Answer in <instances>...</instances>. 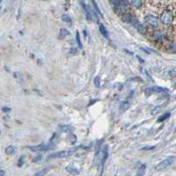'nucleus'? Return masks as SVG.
Listing matches in <instances>:
<instances>
[{
    "instance_id": "obj_31",
    "label": "nucleus",
    "mask_w": 176,
    "mask_h": 176,
    "mask_svg": "<svg viewBox=\"0 0 176 176\" xmlns=\"http://www.w3.org/2000/svg\"><path fill=\"white\" fill-rule=\"evenodd\" d=\"M2 111L4 112V113H9V112L11 111V108H10V107H4L2 108Z\"/></svg>"
},
{
    "instance_id": "obj_2",
    "label": "nucleus",
    "mask_w": 176,
    "mask_h": 176,
    "mask_svg": "<svg viewBox=\"0 0 176 176\" xmlns=\"http://www.w3.org/2000/svg\"><path fill=\"white\" fill-rule=\"evenodd\" d=\"M173 20H174V14L170 10H165L162 11L160 15V21L162 24L168 26L172 24Z\"/></svg>"
},
{
    "instance_id": "obj_12",
    "label": "nucleus",
    "mask_w": 176,
    "mask_h": 176,
    "mask_svg": "<svg viewBox=\"0 0 176 176\" xmlns=\"http://www.w3.org/2000/svg\"><path fill=\"white\" fill-rule=\"evenodd\" d=\"M16 152H17L16 147L13 146V145H9V146H7L6 149H5V152H6V154H7V155H10V156L15 154Z\"/></svg>"
},
{
    "instance_id": "obj_29",
    "label": "nucleus",
    "mask_w": 176,
    "mask_h": 176,
    "mask_svg": "<svg viewBox=\"0 0 176 176\" xmlns=\"http://www.w3.org/2000/svg\"><path fill=\"white\" fill-rule=\"evenodd\" d=\"M156 148V146H145V147H143L141 150L142 151H149V150H154Z\"/></svg>"
},
{
    "instance_id": "obj_10",
    "label": "nucleus",
    "mask_w": 176,
    "mask_h": 176,
    "mask_svg": "<svg viewBox=\"0 0 176 176\" xmlns=\"http://www.w3.org/2000/svg\"><path fill=\"white\" fill-rule=\"evenodd\" d=\"M101 166H102V171H103V167L105 165V162L107 159L108 156V150H107V146H106L105 148H103L102 152H101Z\"/></svg>"
},
{
    "instance_id": "obj_3",
    "label": "nucleus",
    "mask_w": 176,
    "mask_h": 176,
    "mask_svg": "<svg viewBox=\"0 0 176 176\" xmlns=\"http://www.w3.org/2000/svg\"><path fill=\"white\" fill-rule=\"evenodd\" d=\"M144 21L146 25H148L149 26L152 27V28H158L160 26V22L159 19L152 16V15H147L144 18Z\"/></svg>"
},
{
    "instance_id": "obj_35",
    "label": "nucleus",
    "mask_w": 176,
    "mask_h": 176,
    "mask_svg": "<svg viewBox=\"0 0 176 176\" xmlns=\"http://www.w3.org/2000/svg\"><path fill=\"white\" fill-rule=\"evenodd\" d=\"M175 132H176V129H175Z\"/></svg>"
},
{
    "instance_id": "obj_6",
    "label": "nucleus",
    "mask_w": 176,
    "mask_h": 176,
    "mask_svg": "<svg viewBox=\"0 0 176 176\" xmlns=\"http://www.w3.org/2000/svg\"><path fill=\"white\" fill-rule=\"evenodd\" d=\"M151 36L152 37L153 40L157 41H163L166 38V34L161 31V30H155L154 32L152 33Z\"/></svg>"
},
{
    "instance_id": "obj_33",
    "label": "nucleus",
    "mask_w": 176,
    "mask_h": 176,
    "mask_svg": "<svg viewBox=\"0 0 176 176\" xmlns=\"http://www.w3.org/2000/svg\"><path fill=\"white\" fill-rule=\"evenodd\" d=\"M0 175L1 176L4 175V172L3 171V169H1V170H0Z\"/></svg>"
},
{
    "instance_id": "obj_25",
    "label": "nucleus",
    "mask_w": 176,
    "mask_h": 176,
    "mask_svg": "<svg viewBox=\"0 0 176 176\" xmlns=\"http://www.w3.org/2000/svg\"><path fill=\"white\" fill-rule=\"evenodd\" d=\"M93 82H94V85H95L96 87H100V79H99V77H95Z\"/></svg>"
},
{
    "instance_id": "obj_11",
    "label": "nucleus",
    "mask_w": 176,
    "mask_h": 176,
    "mask_svg": "<svg viewBox=\"0 0 176 176\" xmlns=\"http://www.w3.org/2000/svg\"><path fill=\"white\" fill-rule=\"evenodd\" d=\"M129 1H130V4L136 9H141L145 3V0H129Z\"/></svg>"
},
{
    "instance_id": "obj_21",
    "label": "nucleus",
    "mask_w": 176,
    "mask_h": 176,
    "mask_svg": "<svg viewBox=\"0 0 176 176\" xmlns=\"http://www.w3.org/2000/svg\"><path fill=\"white\" fill-rule=\"evenodd\" d=\"M145 164H143V165H141L140 166V167H139V169H138V173L137 174V175H143L144 174H145Z\"/></svg>"
},
{
    "instance_id": "obj_4",
    "label": "nucleus",
    "mask_w": 176,
    "mask_h": 176,
    "mask_svg": "<svg viewBox=\"0 0 176 176\" xmlns=\"http://www.w3.org/2000/svg\"><path fill=\"white\" fill-rule=\"evenodd\" d=\"M175 160V157H170L168 159H166V160H162L161 162H160L156 166V167H155L156 171H162V170H164L165 168H167V167H169L170 165H172Z\"/></svg>"
},
{
    "instance_id": "obj_32",
    "label": "nucleus",
    "mask_w": 176,
    "mask_h": 176,
    "mask_svg": "<svg viewBox=\"0 0 176 176\" xmlns=\"http://www.w3.org/2000/svg\"><path fill=\"white\" fill-rule=\"evenodd\" d=\"M70 53H77V49H74V48H72V49H71V50H70Z\"/></svg>"
},
{
    "instance_id": "obj_24",
    "label": "nucleus",
    "mask_w": 176,
    "mask_h": 176,
    "mask_svg": "<svg viewBox=\"0 0 176 176\" xmlns=\"http://www.w3.org/2000/svg\"><path fill=\"white\" fill-rule=\"evenodd\" d=\"M83 8H84L85 11H86V14H87V19H92V15H91L90 11H88L87 7V5H86L85 4H83Z\"/></svg>"
},
{
    "instance_id": "obj_18",
    "label": "nucleus",
    "mask_w": 176,
    "mask_h": 176,
    "mask_svg": "<svg viewBox=\"0 0 176 176\" xmlns=\"http://www.w3.org/2000/svg\"><path fill=\"white\" fill-rule=\"evenodd\" d=\"M167 50L169 51V52H175L176 51V41H173L171 43L168 44L167 48Z\"/></svg>"
},
{
    "instance_id": "obj_20",
    "label": "nucleus",
    "mask_w": 176,
    "mask_h": 176,
    "mask_svg": "<svg viewBox=\"0 0 176 176\" xmlns=\"http://www.w3.org/2000/svg\"><path fill=\"white\" fill-rule=\"evenodd\" d=\"M76 41H77V42H78L79 48L80 49H83V45H82V42H81V39H80L79 33L78 31H77V33H76Z\"/></svg>"
},
{
    "instance_id": "obj_9",
    "label": "nucleus",
    "mask_w": 176,
    "mask_h": 176,
    "mask_svg": "<svg viewBox=\"0 0 176 176\" xmlns=\"http://www.w3.org/2000/svg\"><path fill=\"white\" fill-rule=\"evenodd\" d=\"M133 26H134V27H135L140 34H145L146 33V31H147L146 27H145L142 23H140L139 20H137L136 23H134Z\"/></svg>"
},
{
    "instance_id": "obj_30",
    "label": "nucleus",
    "mask_w": 176,
    "mask_h": 176,
    "mask_svg": "<svg viewBox=\"0 0 176 176\" xmlns=\"http://www.w3.org/2000/svg\"><path fill=\"white\" fill-rule=\"evenodd\" d=\"M41 159H42V156H41V155H38V156H36V157L33 160V162H34V163H35V162H38V161L41 160Z\"/></svg>"
},
{
    "instance_id": "obj_8",
    "label": "nucleus",
    "mask_w": 176,
    "mask_h": 176,
    "mask_svg": "<svg viewBox=\"0 0 176 176\" xmlns=\"http://www.w3.org/2000/svg\"><path fill=\"white\" fill-rule=\"evenodd\" d=\"M145 92L148 94L152 93V92H168L169 90L167 88L160 87H153L146 88Z\"/></svg>"
},
{
    "instance_id": "obj_22",
    "label": "nucleus",
    "mask_w": 176,
    "mask_h": 176,
    "mask_svg": "<svg viewBox=\"0 0 176 176\" xmlns=\"http://www.w3.org/2000/svg\"><path fill=\"white\" fill-rule=\"evenodd\" d=\"M62 19H63V21H64V22H66V23H72V19H71V17H70L69 15H67V14H64V15L62 16Z\"/></svg>"
},
{
    "instance_id": "obj_19",
    "label": "nucleus",
    "mask_w": 176,
    "mask_h": 176,
    "mask_svg": "<svg viewBox=\"0 0 176 176\" xmlns=\"http://www.w3.org/2000/svg\"><path fill=\"white\" fill-rule=\"evenodd\" d=\"M129 107V103L127 102V101H124V102H122V103L121 104V106H120V110L123 112V111H126Z\"/></svg>"
},
{
    "instance_id": "obj_1",
    "label": "nucleus",
    "mask_w": 176,
    "mask_h": 176,
    "mask_svg": "<svg viewBox=\"0 0 176 176\" xmlns=\"http://www.w3.org/2000/svg\"><path fill=\"white\" fill-rule=\"evenodd\" d=\"M79 147H77V148H72V149H70V150H66V151H61V152H57L56 153H53L51 154L49 159H63V158H67V157H70L72 156L76 151L79 150Z\"/></svg>"
},
{
    "instance_id": "obj_13",
    "label": "nucleus",
    "mask_w": 176,
    "mask_h": 176,
    "mask_svg": "<svg viewBox=\"0 0 176 176\" xmlns=\"http://www.w3.org/2000/svg\"><path fill=\"white\" fill-rule=\"evenodd\" d=\"M99 30L100 34H101L104 37H106V38L108 37V32H107V28L105 27V26H103L102 24H99Z\"/></svg>"
},
{
    "instance_id": "obj_34",
    "label": "nucleus",
    "mask_w": 176,
    "mask_h": 176,
    "mask_svg": "<svg viewBox=\"0 0 176 176\" xmlns=\"http://www.w3.org/2000/svg\"><path fill=\"white\" fill-rule=\"evenodd\" d=\"M137 57V59H138V60H139V61H141V62H142V63H145V61H144V60H143V59H141V58H140V57Z\"/></svg>"
},
{
    "instance_id": "obj_16",
    "label": "nucleus",
    "mask_w": 176,
    "mask_h": 176,
    "mask_svg": "<svg viewBox=\"0 0 176 176\" xmlns=\"http://www.w3.org/2000/svg\"><path fill=\"white\" fill-rule=\"evenodd\" d=\"M61 130H62L63 132H64V133H72V130H73V129H72V127L70 126V125H63V126L61 127Z\"/></svg>"
},
{
    "instance_id": "obj_15",
    "label": "nucleus",
    "mask_w": 176,
    "mask_h": 176,
    "mask_svg": "<svg viewBox=\"0 0 176 176\" xmlns=\"http://www.w3.org/2000/svg\"><path fill=\"white\" fill-rule=\"evenodd\" d=\"M170 115H171V113H170V112H167V113L163 114L160 117H159V119H158V122H162L166 121L167 119H168V118L170 117Z\"/></svg>"
},
{
    "instance_id": "obj_27",
    "label": "nucleus",
    "mask_w": 176,
    "mask_h": 176,
    "mask_svg": "<svg viewBox=\"0 0 176 176\" xmlns=\"http://www.w3.org/2000/svg\"><path fill=\"white\" fill-rule=\"evenodd\" d=\"M23 163H24V156H21L19 159V162H18V167H22L23 166Z\"/></svg>"
},
{
    "instance_id": "obj_28",
    "label": "nucleus",
    "mask_w": 176,
    "mask_h": 176,
    "mask_svg": "<svg viewBox=\"0 0 176 176\" xmlns=\"http://www.w3.org/2000/svg\"><path fill=\"white\" fill-rule=\"evenodd\" d=\"M121 1H122V0H110L111 4H112L114 7H116V6L121 3Z\"/></svg>"
},
{
    "instance_id": "obj_5",
    "label": "nucleus",
    "mask_w": 176,
    "mask_h": 176,
    "mask_svg": "<svg viewBox=\"0 0 176 176\" xmlns=\"http://www.w3.org/2000/svg\"><path fill=\"white\" fill-rule=\"evenodd\" d=\"M122 20L123 21V22H125V23H129V24H134V23H136L138 19L134 16V15H132V14H130V13H127V12H125V13H123V14H122Z\"/></svg>"
},
{
    "instance_id": "obj_7",
    "label": "nucleus",
    "mask_w": 176,
    "mask_h": 176,
    "mask_svg": "<svg viewBox=\"0 0 176 176\" xmlns=\"http://www.w3.org/2000/svg\"><path fill=\"white\" fill-rule=\"evenodd\" d=\"M53 148V145H36V146H30L28 147V149H30L31 151L33 152H37V151H48V150H50Z\"/></svg>"
},
{
    "instance_id": "obj_17",
    "label": "nucleus",
    "mask_w": 176,
    "mask_h": 176,
    "mask_svg": "<svg viewBox=\"0 0 176 176\" xmlns=\"http://www.w3.org/2000/svg\"><path fill=\"white\" fill-rule=\"evenodd\" d=\"M70 34V32L66 29V28H61L59 31V35L61 38H65Z\"/></svg>"
},
{
    "instance_id": "obj_23",
    "label": "nucleus",
    "mask_w": 176,
    "mask_h": 176,
    "mask_svg": "<svg viewBox=\"0 0 176 176\" xmlns=\"http://www.w3.org/2000/svg\"><path fill=\"white\" fill-rule=\"evenodd\" d=\"M69 137H70V142H71L72 144H75V143L77 142V137H76L74 134L71 133Z\"/></svg>"
},
{
    "instance_id": "obj_14",
    "label": "nucleus",
    "mask_w": 176,
    "mask_h": 176,
    "mask_svg": "<svg viewBox=\"0 0 176 176\" xmlns=\"http://www.w3.org/2000/svg\"><path fill=\"white\" fill-rule=\"evenodd\" d=\"M66 171L71 173V174H74V175H79V171L78 168L74 167H72V166H69V167H66Z\"/></svg>"
},
{
    "instance_id": "obj_26",
    "label": "nucleus",
    "mask_w": 176,
    "mask_h": 176,
    "mask_svg": "<svg viewBox=\"0 0 176 176\" xmlns=\"http://www.w3.org/2000/svg\"><path fill=\"white\" fill-rule=\"evenodd\" d=\"M47 172H48V169H43V170L40 171L39 173H36V174H35V175H36V176L45 175L47 174Z\"/></svg>"
}]
</instances>
